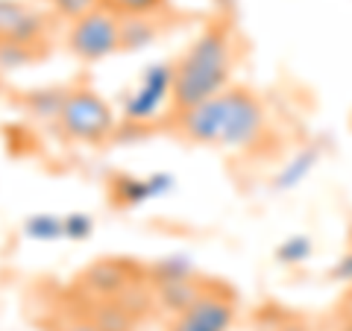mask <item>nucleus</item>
Here are the masks:
<instances>
[{
    "label": "nucleus",
    "instance_id": "5701e85b",
    "mask_svg": "<svg viewBox=\"0 0 352 331\" xmlns=\"http://www.w3.org/2000/svg\"><path fill=\"white\" fill-rule=\"evenodd\" d=\"M68 331H100L94 323H74V326H68Z\"/></svg>",
    "mask_w": 352,
    "mask_h": 331
},
{
    "label": "nucleus",
    "instance_id": "f03ea898",
    "mask_svg": "<svg viewBox=\"0 0 352 331\" xmlns=\"http://www.w3.org/2000/svg\"><path fill=\"white\" fill-rule=\"evenodd\" d=\"M232 73V36L226 24H208L188 50L173 65V97L176 112L200 106L208 97L229 88Z\"/></svg>",
    "mask_w": 352,
    "mask_h": 331
},
{
    "label": "nucleus",
    "instance_id": "9d476101",
    "mask_svg": "<svg viewBox=\"0 0 352 331\" xmlns=\"http://www.w3.org/2000/svg\"><path fill=\"white\" fill-rule=\"evenodd\" d=\"M153 15H135V18H120V50H141L156 38Z\"/></svg>",
    "mask_w": 352,
    "mask_h": 331
},
{
    "label": "nucleus",
    "instance_id": "20e7f679",
    "mask_svg": "<svg viewBox=\"0 0 352 331\" xmlns=\"http://www.w3.org/2000/svg\"><path fill=\"white\" fill-rule=\"evenodd\" d=\"M68 47L82 62H100L112 56V53L120 50V18L109 12L106 6H100L94 12L71 21Z\"/></svg>",
    "mask_w": 352,
    "mask_h": 331
},
{
    "label": "nucleus",
    "instance_id": "9b49d317",
    "mask_svg": "<svg viewBox=\"0 0 352 331\" xmlns=\"http://www.w3.org/2000/svg\"><path fill=\"white\" fill-rule=\"evenodd\" d=\"M203 288L200 284H194L191 282V275L188 279H173V282H159V302L168 308V311H182L185 305H188L197 293H200Z\"/></svg>",
    "mask_w": 352,
    "mask_h": 331
},
{
    "label": "nucleus",
    "instance_id": "6e6552de",
    "mask_svg": "<svg viewBox=\"0 0 352 331\" xmlns=\"http://www.w3.org/2000/svg\"><path fill=\"white\" fill-rule=\"evenodd\" d=\"M176 187L170 173H153V176H115L112 179V200L118 205H141L147 200H156V196L170 194Z\"/></svg>",
    "mask_w": 352,
    "mask_h": 331
},
{
    "label": "nucleus",
    "instance_id": "2eb2a0df",
    "mask_svg": "<svg viewBox=\"0 0 352 331\" xmlns=\"http://www.w3.org/2000/svg\"><path fill=\"white\" fill-rule=\"evenodd\" d=\"M36 47L38 44L0 41V68L3 71H18V68H24V65L36 62Z\"/></svg>",
    "mask_w": 352,
    "mask_h": 331
},
{
    "label": "nucleus",
    "instance_id": "aec40b11",
    "mask_svg": "<svg viewBox=\"0 0 352 331\" xmlns=\"http://www.w3.org/2000/svg\"><path fill=\"white\" fill-rule=\"evenodd\" d=\"M156 275H159V282L188 279V275H191V264H188V258H182V255H170V258H164V261L156 264Z\"/></svg>",
    "mask_w": 352,
    "mask_h": 331
},
{
    "label": "nucleus",
    "instance_id": "a211bd4d",
    "mask_svg": "<svg viewBox=\"0 0 352 331\" xmlns=\"http://www.w3.org/2000/svg\"><path fill=\"white\" fill-rule=\"evenodd\" d=\"M308 255H311V240H308L305 235H291L285 238L279 249H276V258L282 264H302Z\"/></svg>",
    "mask_w": 352,
    "mask_h": 331
},
{
    "label": "nucleus",
    "instance_id": "1a4fd4ad",
    "mask_svg": "<svg viewBox=\"0 0 352 331\" xmlns=\"http://www.w3.org/2000/svg\"><path fill=\"white\" fill-rule=\"evenodd\" d=\"M126 284H129V279L124 273V264H115V261L94 264V267L85 273V288H91L100 296H112V293L126 290Z\"/></svg>",
    "mask_w": 352,
    "mask_h": 331
},
{
    "label": "nucleus",
    "instance_id": "4be33fe9",
    "mask_svg": "<svg viewBox=\"0 0 352 331\" xmlns=\"http://www.w3.org/2000/svg\"><path fill=\"white\" fill-rule=\"evenodd\" d=\"M335 275H340V279L352 282V252H349V255H344V258L338 261V267H335Z\"/></svg>",
    "mask_w": 352,
    "mask_h": 331
},
{
    "label": "nucleus",
    "instance_id": "ddd939ff",
    "mask_svg": "<svg viewBox=\"0 0 352 331\" xmlns=\"http://www.w3.org/2000/svg\"><path fill=\"white\" fill-rule=\"evenodd\" d=\"M24 235L30 240H59L65 238V223H62V217L56 214H30L24 220Z\"/></svg>",
    "mask_w": 352,
    "mask_h": 331
},
{
    "label": "nucleus",
    "instance_id": "7ed1b4c3",
    "mask_svg": "<svg viewBox=\"0 0 352 331\" xmlns=\"http://www.w3.org/2000/svg\"><path fill=\"white\" fill-rule=\"evenodd\" d=\"M56 124L65 138L97 144V141L112 135L115 112L91 88H74V91H68V97H65V106H62Z\"/></svg>",
    "mask_w": 352,
    "mask_h": 331
},
{
    "label": "nucleus",
    "instance_id": "423d86ee",
    "mask_svg": "<svg viewBox=\"0 0 352 331\" xmlns=\"http://www.w3.org/2000/svg\"><path fill=\"white\" fill-rule=\"evenodd\" d=\"M232 323H235L232 299L217 288H203L182 311L173 314L168 331H229Z\"/></svg>",
    "mask_w": 352,
    "mask_h": 331
},
{
    "label": "nucleus",
    "instance_id": "b1692460",
    "mask_svg": "<svg viewBox=\"0 0 352 331\" xmlns=\"http://www.w3.org/2000/svg\"><path fill=\"white\" fill-rule=\"evenodd\" d=\"M279 331H308L305 326H296V323H291V326H282Z\"/></svg>",
    "mask_w": 352,
    "mask_h": 331
},
{
    "label": "nucleus",
    "instance_id": "6ab92c4d",
    "mask_svg": "<svg viewBox=\"0 0 352 331\" xmlns=\"http://www.w3.org/2000/svg\"><path fill=\"white\" fill-rule=\"evenodd\" d=\"M50 9L56 12L59 18L65 21H76V18H82L88 12H94V9H100L103 6V0H47Z\"/></svg>",
    "mask_w": 352,
    "mask_h": 331
},
{
    "label": "nucleus",
    "instance_id": "dca6fc26",
    "mask_svg": "<svg viewBox=\"0 0 352 331\" xmlns=\"http://www.w3.org/2000/svg\"><path fill=\"white\" fill-rule=\"evenodd\" d=\"M91 323L100 328V331H129L126 308L124 305H112V302H109V305L103 302L100 308H94Z\"/></svg>",
    "mask_w": 352,
    "mask_h": 331
},
{
    "label": "nucleus",
    "instance_id": "0eeeda50",
    "mask_svg": "<svg viewBox=\"0 0 352 331\" xmlns=\"http://www.w3.org/2000/svg\"><path fill=\"white\" fill-rule=\"evenodd\" d=\"M47 32V15L24 0H0V41L41 44Z\"/></svg>",
    "mask_w": 352,
    "mask_h": 331
},
{
    "label": "nucleus",
    "instance_id": "f3484780",
    "mask_svg": "<svg viewBox=\"0 0 352 331\" xmlns=\"http://www.w3.org/2000/svg\"><path fill=\"white\" fill-rule=\"evenodd\" d=\"M103 6L118 18H135V15H156L159 9H164V0H103Z\"/></svg>",
    "mask_w": 352,
    "mask_h": 331
},
{
    "label": "nucleus",
    "instance_id": "412c9836",
    "mask_svg": "<svg viewBox=\"0 0 352 331\" xmlns=\"http://www.w3.org/2000/svg\"><path fill=\"white\" fill-rule=\"evenodd\" d=\"M62 223H65V238L68 240H85L88 235H91V217L82 214V212H71V214H65L62 217Z\"/></svg>",
    "mask_w": 352,
    "mask_h": 331
},
{
    "label": "nucleus",
    "instance_id": "f257e3e1",
    "mask_svg": "<svg viewBox=\"0 0 352 331\" xmlns=\"http://www.w3.org/2000/svg\"><path fill=\"white\" fill-rule=\"evenodd\" d=\"M267 115L261 100L247 88L229 85L200 106L176 112V129L194 144L247 150L261 138Z\"/></svg>",
    "mask_w": 352,
    "mask_h": 331
},
{
    "label": "nucleus",
    "instance_id": "4468645a",
    "mask_svg": "<svg viewBox=\"0 0 352 331\" xmlns=\"http://www.w3.org/2000/svg\"><path fill=\"white\" fill-rule=\"evenodd\" d=\"M317 164V152L314 150H305V152H300L296 159H291L288 164H285V170L276 176V187L279 191H288V187H294V185H300L308 173H311V168Z\"/></svg>",
    "mask_w": 352,
    "mask_h": 331
},
{
    "label": "nucleus",
    "instance_id": "39448f33",
    "mask_svg": "<svg viewBox=\"0 0 352 331\" xmlns=\"http://www.w3.org/2000/svg\"><path fill=\"white\" fill-rule=\"evenodd\" d=\"M170 97H173V65L170 62L147 65L138 85L124 97V120L126 124H144V120L159 115V109Z\"/></svg>",
    "mask_w": 352,
    "mask_h": 331
},
{
    "label": "nucleus",
    "instance_id": "f8f14e48",
    "mask_svg": "<svg viewBox=\"0 0 352 331\" xmlns=\"http://www.w3.org/2000/svg\"><path fill=\"white\" fill-rule=\"evenodd\" d=\"M65 97L68 91L62 88H44V91H30L27 94V109L32 117H41V120H59V112L65 106Z\"/></svg>",
    "mask_w": 352,
    "mask_h": 331
}]
</instances>
